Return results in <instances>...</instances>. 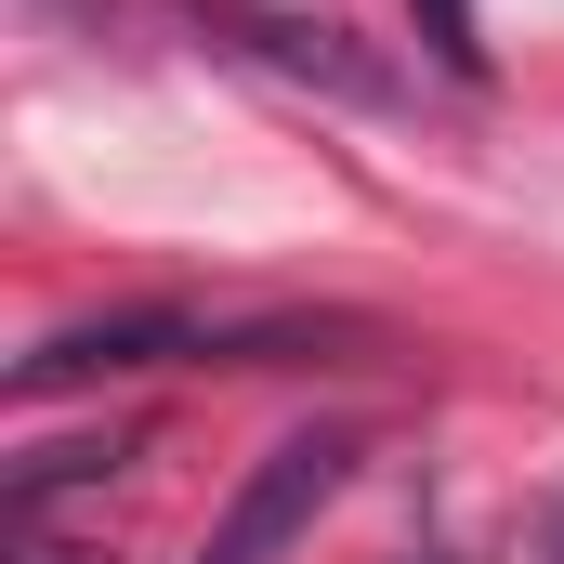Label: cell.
Listing matches in <instances>:
<instances>
[{
  "label": "cell",
  "instance_id": "obj_4",
  "mask_svg": "<svg viewBox=\"0 0 564 564\" xmlns=\"http://www.w3.org/2000/svg\"><path fill=\"white\" fill-rule=\"evenodd\" d=\"M93 473H119V433H79V446H26V459H13V512H40L53 486H93Z\"/></svg>",
  "mask_w": 564,
  "mask_h": 564
},
{
  "label": "cell",
  "instance_id": "obj_1",
  "mask_svg": "<svg viewBox=\"0 0 564 564\" xmlns=\"http://www.w3.org/2000/svg\"><path fill=\"white\" fill-rule=\"evenodd\" d=\"M302 341H341L328 315H197V302H132V315H79L53 341L13 355V394H66V381H106V368H184V355H224V368H276Z\"/></svg>",
  "mask_w": 564,
  "mask_h": 564
},
{
  "label": "cell",
  "instance_id": "obj_5",
  "mask_svg": "<svg viewBox=\"0 0 564 564\" xmlns=\"http://www.w3.org/2000/svg\"><path fill=\"white\" fill-rule=\"evenodd\" d=\"M421 13V53L446 66V79H486V40H473V0H408Z\"/></svg>",
  "mask_w": 564,
  "mask_h": 564
},
{
  "label": "cell",
  "instance_id": "obj_2",
  "mask_svg": "<svg viewBox=\"0 0 564 564\" xmlns=\"http://www.w3.org/2000/svg\"><path fill=\"white\" fill-rule=\"evenodd\" d=\"M341 473H355V433H341V421L276 433V446L250 459V486L224 499V525H210V552H197V564H289V539L341 499Z\"/></svg>",
  "mask_w": 564,
  "mask_h": 564
},
{
  "label": "cell",
  "instance_id": "obj_3",
  "mask_svg": "<svg viewBox=\"0 0 564 564\" xmlns=\"http://www.w3.org/2000/svg\"><path fill=\"white\" fill-rule=\"evenodd\" d=\"M197 26H210L224 53L276 66V79H315V93H341V106H394V93H408V79H394L381 53H355V26H328V13H263V0H197Z\"/></svg>",
  "mask_w": 564,
  "mask_h": 564
}]
</instances>
